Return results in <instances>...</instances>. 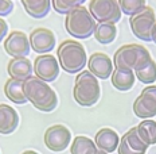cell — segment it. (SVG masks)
Returning a JSON list of instances; mask_svg holds the SVG:
<instances>
[{"mask_svg": "<svg viewBox=\"0 0 156 154\" xmlns=\"http://www.w3.org/2000/svg\"><path fill=\"white\" fill-rule=\"evenodd\" d=\"M24 95L27 101L42 112H53L58 106L57 92L48 85V83L41 78L31 76L23 81Z\"/></svg>", "mask_w": 156, "mask_h": 154, "instance_id": "1", "label": "cell"}, {"mask_svg": "<svg viewBox=\"0 0 156 154\" xmlns=\"http://www.w3.org/2000/svg\"><path fill=\"white\" fill-rule=\"evenodd\" d=\"M57 55L62 70L70 74L80 73L87 65V55L83 45L73 39L63 41L58 47Z\"/></svg>", "mask_w": 156, "mask_h": 154, "instance_id": "2", "label": "cell"}, {"mask_svg": "<svg viewBox=\"0 0 156 154\" xmlns=\"http://www.w3.org/2000/svg\"><path fill=\"white\" fill-rule=\"evenodd\" d=\"M151 60V53L145 46L140 43H128L122 45L116 50L113 55V65L115 68L131 69L136 72L145 66Z\"/></svg>", "mask_w": 156, "mask_h": 154, "instance_id": "3", "label": "cell"}, {"mask_svg": "<svg viewBox=\"0 0 156 154\" xmlns=\"http://www.w3.org/2000/svg\"><path fill=\"white\" fill-rule=\"evenodd\" d=\"M73 97L81 107H93L101 97V87L98 78L89 70L80 72L74 83Z\"/></svg>", "mask_w": 156, "mask_h": 154, "instance_id": "4", "label": "cell"}, {"mask_svg": "<svg viewBox=\"0 0 156 154\" xmlns=\"http://www.w3.org/2000/svg\"><path fill=\"white\" fill-rule=\"evenodd\" d=\"M97 21L85 6L74 8L65 18V28L73 38L86 39L94 34Z\"/></svg>", "mask_w": 156, "mask_h": 154, "instance_id": "5", "label": "cell"}, {"mask_svg": "<svg viewBox=\"0 0 156 154\" xmlns=\"http://www.w3.org/2000/svg\"><path fill=\"white\" fill-rule=\"evenodd\" d=\"M156 24V14L152 7H144L137 14L129 18L131 30L137 39L144 42H151L152 30Z\"/></svg>", "mask_w": 156, "mask_h": 154, "instance_id": "6", "label": "cell"}, {"mask_svg": "<svg viewBox=\"0 0 156 154\" xmlns=\"http://www.w3.org/2000/svg\"><path fill=\"white\" fill-rule=\"evenodd\" d=\"M89 11L97 23H117L121 19V8L117 0H90Z\"/></svg>", "mask_w": 156, "mask_h": 154, "instance_id": "7", "label": "cell"}, {"mask_svg": "<svg viewBox=\"0 0 156 154\" xmlns=\"http://www.w3.org/2000/svg\"><path fill=\"white\" fill-rule=\"evenodd\" d=\"M133 114L140 119L156 116V85H147L133 101Z\"/></svg>", "mask_w": 156, "mask_h": 154, "instance_id": "8", "label": "cell"}, {"mask_svg": "<svg viewBox=\"0 0 156 154\" xmlns=\"http://www.w3.org/2000/svg\"><path fill=\"white\" fill-rule=\"evenodd\" d=\"M44 145L54 153H61L71 145V133L63 124H54L48 127L43 137Z\"/></svg>", "mask_w": 156, "mask_h": 154, "instance_id": "9", "label": "cell"}, {"mask_svg": "<svg viewBox=\"0 0 156 154\" xmlns=\"http://www.w3.org/2000/svg\"><path fill=\"white\" fill-rule=\"evenodd\" d=\"M34 74L41 80L51 83L59 76L61 65L59 61L53 54H39L34 61Z\"/></svg>", "mask_w": 156, "mask_h": 154, "instance_id": "10", "label": "cell"}, {"mask_svg": "<svg viewBox=\"0 0 156 154\" xmlns=\"http://www.w3.org/2000/svg\"><path fill=\"white\" fill-rule=\"evenodd\" d=\"M4 50L12 58L27 57L30 54V38L23 31H11L4 39Z\"/></svg>", "mask_w": 156, "mask_h": 154, "instance_id": "11", "label": "cell"}, {"mask_svg": "<svg viewBox=\"0 0 156 154\" xmlns=\"http://www.w3.org/2000/svg\"><path fill=\"white\" fill-rule=\"evenodd\" d=\"M148 145L144 142L137 133L136 127L129 129L120 139V145L117 147L119 154H145Z\"/></svg>", "mask_w": 156, "mask_h": 154, "instance_id": "12", "label": "cell"}, {"mask_svg": "<svg viewBox=\"0 0 156 154\" xmlns=\"http://www.w3.org/2000/svg\"><path fill=\"white\" fill-rule=\"evenodd\" d=\"M87 68L92 74H94L100 80H106L112 76L113 70H115V65L110 57L105 53L97 51L93 53L87 58Z\"/></svg>", "mask_w": 156, "mask_h": 154, "instance_id": "13", "label": "cell"}, {"mask_svg": "<svg viewBox=\"0 0 156 154\" xmlns=\"http://www.w3.org/2000/svg\"><path fill=\"white\" fill-rule=\"evenodd\" d=\"M30 45L31 49L35 53L39 54H47L55 47V34L48 28L39 27L31 31L30 34Z\"/></svg>", "mask_w": 156, "mask_h": 154, "instance_id": "14", "label": "cell"}, {"mask_svg": "<svg viewBox=\"0 0 156 154\" xmlns=\"http://www.w3.org/2000/svg\"><path fill=\"white\" fill-rule=\"evenodd\" d=\"M7 72L11 78L26 81L34 74V65L27 57L12 58L7 65Z\"/></svg>", "mask_w": 156, "mask_h": 154, "instance_id": "15", "label": "cell"}, {"mask_svg": "<svg viewBox=\"0 0 156 154\" xmlns=\"http://www.w3.org/2000/svg\"><path fill=\"white\" fill-rule=\"evenodd\" d=\"M94 142H96V146L98 150H102V152H106L110 154L116 152V149L119 147L120 138H119V134L113 129L104 127V129H100L97 131L96 137H94Z\"/></svg>", "mask_w": 156, "mask_h": 154, "instance_id": "16", "label": "cell"}, {"mask_svg": "<svg viewBox=\"0 0 156 154\" xmlns=\"http://www.w3.org/2000/svg\"><path fill=\"white\" fill-rule=\"evenodd\" d=\"M19 126V114L8 104H0V134L9 135Z\"/></svg>", "mask_w": 156, "mask_h": 154, "instance_id": "17", "label": "cell"}, {"mask_svg": "<svg viewBox=\"0 0 156 154\" xmlns=\"http://www.w3.org/2000/svg\"><path fill=\"white\" fill-rule=\"evenodd\" d=\"M110 81H112V85L117 91L126 92V91H131L133 88V85H135L136 74H135V72L131 69L115 68L112 76H110Z\"/></svg>", "mask_w": 156, "mask_h": 154, "instance_id": "18", "label": "cell"}, {"mask_svg": "<svg viewBox=\"0 0 156 154\" xmlns=\"http://www.w3.org/2000/svg\"><path fill=\"white\" fill-rule=\"evenodd\" d=\"M4 95L8 100H11L15 104H26L28 103L27 97L24 95L23 81L15 80V78H9L7 83L4 84Z\"/></svg>", "mask_w": 156, "mask_h": 154, "instance_id": "19", "label": "cell"}, {"mask_svg": "<svg viewBox=\"0 0 156 154\" xmlns=\"http://www.w3.org/2000/svg\"><path fill=\"white\" fill-rule=\"evenodd\" d=\"M24 11L31 18H44L51 9V0H22Z\"/></svg>", "mask_w": 156, "mask_h": 154, "instance_id": "20", "label": "cell"}, {"mask_svg": "<svg viewBox=\"0 0 156 154\" xmlns=\"http://www.w3.org/2000/svg\"><path fill=\"white\" fill-rule=\"evenodd\" d=\"M94 38L97 42L102 45H109L117 37V27L116 23L110 22H104V23H97L96 30H94Z\"/></svg>", "mask_w": 156, "mask_h": 154, "instance_id": "21", "label": "cell"}, {"mask_svg": "<svg viewBox=\"0 0 156 154\" xmlns=\"http://www.w3.org/2000/svg\"><path fill=\"white\" fill-rule=\"evenodd\" d=\"M97 146L93 139L83 135H78L73 139V143L70 145L71 154H96Z\"/></svg>", "mask_w": 156, "mask_h": 154, "instance_id": "22", "label": "cell"}, {"mask_svg": "<svg viewBox=\"0 0 156 154\" xmlns=\"http://www.w3.org/2000/svg\"><path fill=\"white\" fill-rule=\"evenodd\" d=\"M140 138L147 143L148 146L156 145V122L154 119H143L136 126Z\"/></svg>", "mask_w": 156, "mask_h": 154, "instance_id": "23", "label": "cell"}, {"mask_svg": "<svg viewBox=\"0 0 156 154\" xmlns=\"http://www.w3.org/2000/svg\"><path fill=\"white\" fill-rule=\"evenodd\" d=\"M135 74H136V78H137L140 83L152 85L156 81V61L151 60L145 66L136 70Z\"/></svg>", "mask_w": 156, "mask_h": 154, "instance_id": "24", "label": "cell"}, {"mask_svg": "<svg viewBox=\"0 0 156 154\" xmlns=\"http://www.w3.org/2000/svg\"><path fill=\"white\" fill-rule=\"evenodd\" d=\"M86 0H51V6L55 9V12L58 14L67 15L70 11H73L74 8L83 6Z\"/></svg>", "mask_w": 156, "mask_h": 154, "instance_id": "25", "label": "cell"}, {"mask_svg": "<svg viewBox=\"0 0 156 154\" xmlns=\"http://www.w3.org/2000/svg\"><path fill=\"white\" fill-rule=\"evenodd\" d=\"M117 2H119L120 8H121V12L129 16L137 14L144 7H147L145 0H117Z\"/></svg>", "mask_w": 156, "mask_h": 154, "instance_id": "26", "label": "cell"}, {"mask_svg": "<svg viewBox=\"0 0 156 154\" xmlns=\"http://www.w3.org/2000/svg\"><path fill=\"white\" fill-rule=\"evenodd\" d=\"M14 9V2L12 0H0V16L9 15Z\"/></svg>", "mask_w": 156, "mask_h": 154, "instance_id": "27", "label": "cell"}, {"mask_svg": "<svg viewBox=\"0 0 156 154\" xmlns=\"http://www.w3.org/2000/svg\"><path fill=\"white\" fill-rule=\"evenodd\" d=\"M7 35H8V24H7V22L0 16V42H2L3 39H5Z\"/></svg>", "mask_w": 156, "mask_h": 154, "instance_id": "28", "label": "cell"}, {"mask_svg": "<svg viewBox=\"0 0 156 154\" xmlns=\"http://www.w3.org/2000/svg\"><path fill=\"white\" fill-rule=\"evenodd\" d=\"M151 42H154V43H156V24H155L154 30H152V37H151Z\"/></svg>", "mask_w": 156, "mask_h": 154, "instance_id": "29", "label": "cell"}, {"mask_svg": "<svg viewBox=\"0 0 156 154\" xmlns=\"http://www.w3.org/2000/svg\"><path fill=\"white\" fill-rule=\"evenodd\" d=\"M22 154H39V153L35 152V150H26V152H23Z\"/></svg>", "mask_w": 156, "mask_h": 154, "instance_id": "30", "label": "cell"}, {"mask_svg": "<svg viewBox=\"0 0 156 154\" xmlns=\"http://www.w3.org/2000/svg\"><path fill=\"white\" fill-rule=\"evenodd\" d=\"M96 154H109V153H106V152H102V150H97V153Z\"/></svg>", "mask_w": 156, "mask_h": 154, "instance_id": "31", "label": "cell"}]
</instances>
